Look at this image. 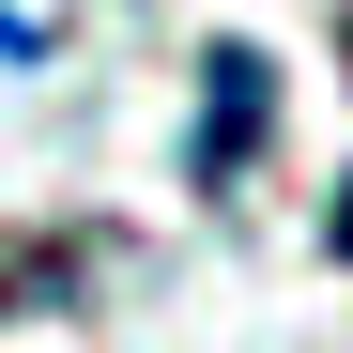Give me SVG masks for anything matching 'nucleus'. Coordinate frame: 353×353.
Listing matches in <instances>:
<instances>
[{
  "label": "nucleus",
  "mask_w": 353,
  "mask_h": 353,
  "mask_svg": "<svg viewBox=\"0 0 353 353\" xmlns=\"http://www.w3.org/2000/svg\"><path fill=\"white\" fill-rule=\"evenodd\" d=\"M261 139V46H215V123H200V185H230Z\"/></svg>",
  "instance_id": "nucleus-1"
},
{
  "label": "nucleus",
  "mask_w": 353,
  "mask_h": 353,
  "mask_svg": "<svg viewBox=\"0 0 353 353\" xmlns=\"http://www.w3.org/2000/svg\"><path fill=\"white\" fill-rule=\"evenodd\" d=\"M323 230H338V261H353V185H338V215H323Z\"/></svg>",
  "instance_id": "nucleus-2"
}]
</instances>
